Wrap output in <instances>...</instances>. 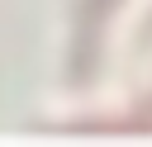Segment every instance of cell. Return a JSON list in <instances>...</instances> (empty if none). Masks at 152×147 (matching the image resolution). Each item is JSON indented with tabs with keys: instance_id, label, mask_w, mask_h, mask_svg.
<instances>
[{
	"instance_id": "6da1fadb",
	"label": "cell",
	"mask_w": 152,
	"mask_h": 147,
	"mask_svg": "<svg viewBox=\"0 0 152 147\" xmlns=\"http://www.w3.org/2000/svg\"><path fill=\"white\" fill-rule=\"evenodd\" d=\"M119 0H86L81 5V19H76V52H71V81H86L90 66H95V52H100V24L104 14L114 9Z\"/></svg>"
}]
</instances>
